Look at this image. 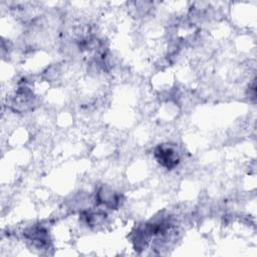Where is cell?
Returning a JSON list of instances; mask_svg holds the SVG:
<instances>
[{"instance_id":"cell-1","label":"cell","mask_w":257,"mask_h":257,"mask_svg":"<svg viewBox=\"0 0 257 257\" xmlns=\"http://www.w3.org/2000/svg\"><path fill=\"white\" fill-rule=\"evenodd\" d=\"M157 161L168 169L176 167L180 161L177 150L171 146H160L155 151Z\"/></svg>"}]
</instances>
